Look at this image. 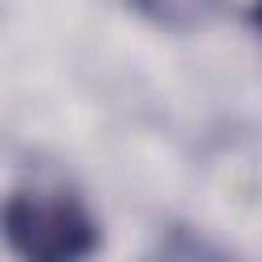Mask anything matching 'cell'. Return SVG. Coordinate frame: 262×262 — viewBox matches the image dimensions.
Here are the masks:
<instances>
[{"mask_svg":"<svg viewBox=\"0 0 262 262\" xmlns=\"http://www.w3.org/2000/svg\"><path fill=\"white\" fill-rule=\"evenodd\" d=\"M4 242L33 262H74L98 250V221L61 188H16L0 205Z\"/></svg>","mask_w":262,"mask_h":262,"instance_id":"cell-1","label":"cell"},{"mask_svg":"<svg viewBox=\"0 0 262 262\" xmlns=\"http://www.w3.org/2000/svg\"><path fill=\"white\" fill-rule=\"evenodd\" d=\"M131 8L143 12V16H147L151 25H160V29L184 33V29L205 25V20L213 16L217 0H131Z\"/></svg>","mask_w":262,"mask_h":262,"instance_id":"cell-2","label":"cell"},{"mask_svg":"<svg viewBox=\"0 0 262 262\" xmlns=\"http://www.w3.org/2000/svg\"><path fill=\"white\" fill-rule=\"evenodd\" d=\"M250 25H254V33L262 37V0H254V8H250Z\"/></svg>","mask_w":262,"mask_h":262,"instance_id":"cell-3","label":"cell"}]
</instances>
